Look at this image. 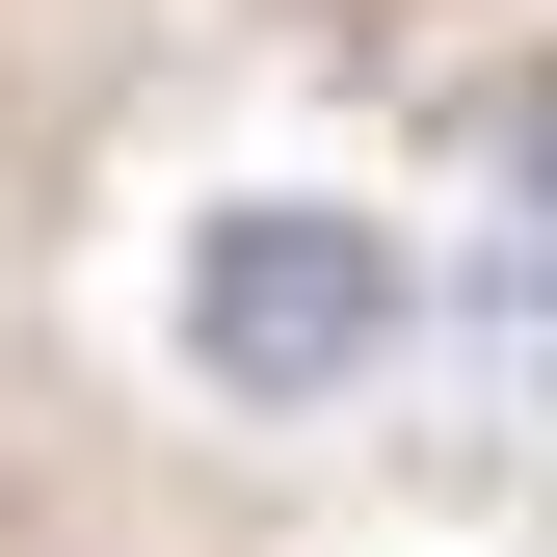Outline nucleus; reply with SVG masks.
<instances>
[{
  "mask_svg": "<svg viewBox=\"0 0 557 557\" xmlns=\"http://www.w3.org/2000/svg\"><path fill=\"white\" fill-rule=\"evenodd\" d=\"M398 319H425V265L372 213H319V186H239V213L186 239V372L213 398H345Z\"/></svg>",
  "mask_w": 557,
  "mask_h": 557,
  "instance_id": "f257e3e1",
  "label": "nucleus"
}]
</instances>
